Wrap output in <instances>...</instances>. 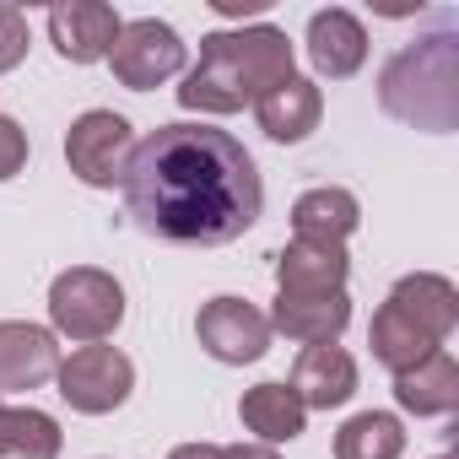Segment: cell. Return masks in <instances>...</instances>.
<instances>
[{
	"instance_id": "cell-1",
	"label": "cell",
	"mask_w": 459,
	"mask_h": 459,
	"mask_svg": "<svg viewBox=\"0 0 459 459\" xmlns=\"http://www.w3.org/2000/svg\"><path fill=\"white\" fill-rule=\"evenodd\" d=\"M125 211L157 244L216 249L244 238L265 211V184L238 135L216 125H157L135 141L119 178Z\"/></svg>"
},
{
	"instance_id": "cell-2",
	"label": "cell",
	"mask_w": 459,
	"mask_h": 459,
	"mask_svg": "<svg viewBox=\"0 0 459 459\" xmlns=\"http://www.w3.org/2000/svg\"><path fill=\"white\" fill-rule=\"evenodd\" d=\"M292 76V39L271 22H255L238 33L200 39V65L184 71L178 103L189 114H238Z\"/></svg>"
},
{
	"instance_id": "cell-3",
	"label": "cell",
	"mask_w": 459,
	"mask_h": 459,
	"mask_svg": "<svg viewBox=\"0 0 459 459\" xmlns=\"http://www.w3.org/2000/svg\"><path fill=\"white\" fill-rule=\"evenodd\" d=\"M378 103L400 125L448 135L459 125V39L454 17H443L437 33L405 44L384 71H378Z\"/></svg>"
},
{
	"instance_id": "cell-4",
	"label": "cell",
	"mask_w": 459,
	"mask_h": 459,
	"mask_svg": "<svg viewBox=\"0 0 459 459\" xmlns=\"http://www.w3.org/2000/svg\"><path fill=\"white\" fill-rule=\"evenodd\" d=\"M49 325H55V335L98 346L125 325V287L98 265H71L49 287Z\"/></svg>"
},
{
	"instance_id": "cell-5",
	"label": "cell",
	"mask_w": 459,
	"mask_h": 459,
	"mask_svg": "<svg viewBox=\"0 0 459 459\" xmlns=\"http://www.w3.org/2000/svg\"><path fill=\"white\" fill-rule=\"evenodd\" d=\"M55 384H60V400L82 416H108L130 400L135 389V362L119 351V346H76L60 368H55Z\"/></svg>"
},
{
	"instance_id": "cell-6",
	"label": "cell",
	"mask_w": 459,
	"mask_h": 459,
	"mask_svg": "<svg viewBox=\"0 0 459 459\" xmlns=\"http://www.w3.org/2000/svg\"><path fill=\"white\" fill-rule=\"evenodd\" d=\"M130 152H135V130L114 108H87L65 130V162L92 189H114L125 178V168H130Z\"/></svg>"
},
{
	"instance_id": "cell-7",
	"label": "cell",
	"mask_w": 459,
	"mask_h": 459,
	"mask_svg": "<svg viewBox=\"0 0 459 459\" xmlns=\"http://www.w3.org/2000/svg\"><path fill=\"white\" fill-rule=\"evenodd\" d=\"M108 71H114L119 87L152 92V87H162V82H173L184 71V39L168 22H157V17L125 22L114 49H108Z\"/></svg>"
},
{
	"instance_id": "cell-8",
	"label": "cell",
	"mask_w": 459,
	"mask_h": 459,
	"mask_svg": "<svg viewBox=\"0 0 459 459\" xmlns=\"http://www.w3.org/2000/svg\"><path fill=\"white\" fill-rule=\"evenodd\" d=\"M195 335H200L205 357H216L227 368L260 362L271 351V319L244 298H211L200 308V319H195Z\"/></svg>"
},
{
	"instance_id": "cell-9",
	"label": "cell",
	"mask_w": 459,
	"mask_h": 459,
	"mask_svg": "<svg viewBox=\"0 0 459 459\" xmlns=\"http://www.w3.org/2000/svg\"><path fill=\"white\" fill-rule=\"evenodd\" d=\"M119 28H125L119 12L103 6V0H65V6L49 12V44H55L60 60H71V65H98V60H108Z\"/></svg>"
},
{
	"instance_id": "cell-10",
	"label": "cell",
	"mask_w": 459,
	"mask_h": 459,
	"mask_svg": "<svg viewBox=\"0 0 459 459\" xmlns=\"http://www.w3.org/2000/svg\"><path fill=\"white\" fill-rule=\"evenodd\" d=\"M60 368V346L55 330L44 325H22V319H0V400L17 389H39L49 384Z\"/></svg>"
},
{
	"instance_id": "cell-11",
	"label": "cell",
	"mask_w": 459,
	"mask_h": 459,
	"mask_svg": "<svg viewBox=\"0 0 459 459\" xmlns=\"http://www.w3.org/2000/svg\"><path fill=\"white\" fill-rule=\"evenodd\" d=\"M346 276H351V255H346V244L292 238V244L276 255V292L325 298V292H346Z\"/></svg>"
},
{
	"instance_id": "cell-12",
	"label": "cell",
	"mask_w": 459,
	"mask_h": 459,
	"mask_svg": "<svg viewBox=\"0 0 459 459\" xmlns=\"http://www.w3.org/2000/svg\"><path fill=\"white\" fill-rule=\"evenodd\" d=\"M346 325H351V298H346V292H325V298L276 292L271 335L281 330V335H287V341H298V346H335Z\"/></svg>"
},
{
	"instance_id": "cell-13",
	"label": "cell",
	"mask_w": 459,
	"mask_h": 459,
	"mask_svg": "<svg viewBox=\"0 0 459 459\" xmlns=\"http://www.w3.org/2000/svg\"><path fill=\"white\" fill-rule=\"evenodd\" d=\"M308 60L319 76L330 82H346L368 65V28L346 12V6H330V12H314L308 17Z\"/></svg>"
},
{
	"instance_id": "cell-14",
	"label": "cell",
	"mask_w": 459,
	"mask_h": 459,
	"mask_svg": "<svg viewBox=\"0 0 459 459\" xmlns=\"http://www.w3.org/2000/svg\"><path fill=\"white\" fill-rule=\"evenodd\" d=\"M287 389L303 400V411H335L357 394V362L341 346H303Z\"/></svg>"
},
{
	"instance_id": "cell-15",
	"label": "cell",
	"mask_w": 459,
	"mask_h": 459,
	"mask_svg": "<svg viewBox=\"0 0 459 459\" xmlns=\"http://www.w3.org/2000/svg\"><path fill=\"white\" fill-rule=\"evenodd\" d=\"M255 119H260V130H265L271 141L298 146V141H308V135L319 130V119H325V92H319L308 76H292V82L271 87V92L255 103Z\"/></svg>"
},
{
	"instance_id": "cell-16",
	"label": "cell",
	"mask_w": 459,
	"mask_h": 459,
	"mask_svg": "<svg viewBox=\"0 0 459 459\" xmlns=\"http://www.w3.org/2000/svg\"><path fill=\"white\" fill-rule=\"evenodd\" d=\"M389 303L411 319V325H421L437 346L454 335V325H459V292H454V281L448 276H437V271H416V276H400L394 281V292H389Z\"/></svg>"
},
{
	"instance_id": "cell-17",
	"label": "cell",
	"mask_w": 459,
	"mask_h": 459,
	"mask_svg": "<svg viewBox=\"0 0 459 459\" xmlns=\"http://www.w3.org/2000/svg\"><path fill=\"white\" fill-rule=\"evenodd\" d=\"M394 400L411 416H454L459 411V362L437 346L432 357H421L416 368L394 373Z\"/></svg>"
},
{
	"instance_id": "cell-18",
	"label": "cell",
	"mask_w": 459,
	"mask_h": 459,
	"mask_svg": "<svg viewBox=\"0 0 459 459\" xmlns=\"http://www.w3.org/2000/svg\"><path fill=\"white\" fill-rule=\"evenodd\" d=\"M357 221H362V205H357V195H351V189H335V184H325V189H308V195H298V205H292V238L346 244V238L357 233Z\"/></svg>"
},
{
	"instance_id": "cell-19",
	"label": "cell",
	"mask_w": 459,
	"mask_h": 459,
	"mask_svg": "<svg viewBox=\"0 0 459 459\" xmlns=\"http://www.w3.org/2000/svg\"><path fill=\"white\" fill-rule=\"evenodd\" d=\"M238 416H244V427H249L265 448L292 443V437H303V427H308V411H303V400H298L287 384H255V389H244Z\"/></svg>"
},
{
	"instance_id": "cell-20",
	"label": "cell",
	"mask_w": 459,
	"mask_h": 459,
	"mask_svg": "<svg viewBox=\"0 0 459 459\" xmlns=\"http://www.w3.org/2000/svg\"><path fill=\"white\" fill-rule=\"evenodd\" d=\"M60 421L39 405H6L0 400V459H60Z\"/></svg>"
},
{
	"instance_id": "cell-21",
	"label": "cell",
	"mask_w": 459,
	"mask_h": 459,
	"mask_svg": "<svg viewBox=\"0 0 459 459\" xmlns=\"http://www.w3.org/2000/svg\"><path fill=\"white\" fill-rule=\"evenodd\" d=\"M368 346H373V362H384L389 373H405V368H416L421 357H432V351H437V341H432L421 325H411L394 303H384V308L373 314Z\"/></svg>"
},
{
	"instance_id": "cell-22",
	"label": "cell",
	"mask_w": 459,
	"mask_h": 459,
	"mask_svg": "<svg viewBox=\"0 0 459 459\" xmlns=\"http://www.w3.org/2000/svg\"><path fill=\"white\" fill-rule=\"evenodd\" d=\"M405 454V427L389 411H357L335 432V459H400Z\"/></svg>"
},
{
	"instance_id": "cell-23",
	"label": "cell",
	"mask_w": 459,
	"mask_h": 459,
	"mask_svg": "<svg viewBox=\"0 0 459 459\" xmlns=\"http://www.w3.org/2000/svg\"><path fill=\"white\" fill-rule=\"evenodd\" d=\"M28 44H33L28 12H17V6H6V0H0V71H17V65L28 60Z\"/></svg>"
},
{
	"instance_id": "cell-24",
	"label": "cell",
	"mask_w": 459,
	"mask_h": 459,
	"mask_svg": "<svg viewBox=\"0 0 459 459\" xmlns=\"http://www.w3.org/2000/svg\"><path fill=\"white\" fill-rule=\"evenodd\" d=\"M22 168H28V130H22L17 119L0 114V184L17 178Z\"/></svg>"
},
{
	"instance_id": "cell-25",
	"label": "cell",
	"mask_w": 459,
	"mask_h": 459,
	"mask_svg": "<svg viewBox=\"0 0 459 459\" xmlns=\"http://www.w3.org/2000/svg\"><path fill=\"white\" fill-rule=\"evenodd\" d=\"M221 459H281V454L265 443H233V448H221Z\"/></svg>"
},
{
	"instance_id": "cell-26",
	"label": "cell",
	"mask_w": 459,
	"mask_h": 459,
	"mask_svg": "<svg viewBox=\"0 0 459 459\" xmlns=\"http://www.w3.org/2000/svg\"><path fill=\"white\" fill-rule=\"evenodd\" d=\"M168 459H221V448L216 443H178Z\"/></svg>"
},
{
	"instance_id": "cell-27",
	"label": "cell",
	"mask_w": 459,
	"mask_h": 459,
	"mask_svg": "<svg viewBox=\"0 0 459 459\" xmlns=\"http://www.w3.org/2000/svg\"><path fill=\"white\" fill-rule=\"evenodd\" d=\"M437 459H448V454H437Z\"/></svg>"
}]
</instances>
